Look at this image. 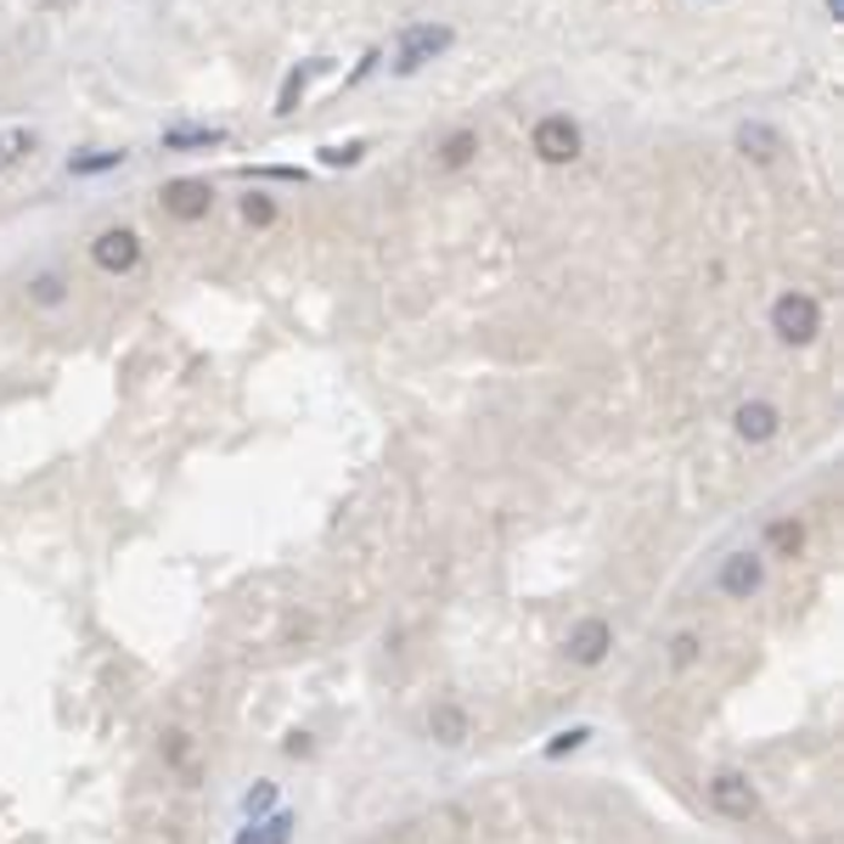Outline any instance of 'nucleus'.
<instances>
[{
	"label": "nucleus",
	"instance_id": "obj_16",
	"mask_svg": "<svg viewBox=\"0 0 844 844\" xmlns=\"http://www.w3.org/2000/svg\"><path fill=\"white\" fill-rule=\"evenodd\" d=\"M124 147H97V152H73L68 158V175H108V169H124Z\"/></svg>",
	"mask_w": 844,
	"mask_h": 844
},
{
	"label": "nucleus",
	"instance_id": "obj_1",
	"mask_svg": "<svg viewBox=\"0 0 844 844\" xmlns=\"http://www.w3.org/2000/svg\"><path fill=\"white\" fill-rule=\"evenodd\" d=\"M456 40L451 23H411L400 29V46H394V73H416V68H429L434 57H445Z\"/></svg>",
	"mask_w": 844,
	"mask_h": 844
},
{
	"label": "nucleus",
	"instance_id": "obj_8",
	"mask_svg": "<svg viewBox=\"0 0 844 844\" xmlns=\"http://www.w3.org/2000/svg\"><path fill=\"white\" fill-rule=\"evenodd\" d=\"M158 203H163V214L169 220H209V209H214V187L209 181H198V175H181V181H169L163 192H158Z\"/></svg>",
	"mask_w": 844,
	"mask_h": 844
},
{
	"label": "nucleus",
	"instance_id": "obj_19",
	"mask_svg": "<svg viewBox=\"0 0 844 844\" xmlns=\"http://www.w3.org/2000/svg\"><path fill=\"white\" fill-rule=\"evenodd\" d=\"M68 299V282L57 277V271H46V277H34L29 282V304H40V310H57Z\"/></svg>",
	"mask_w": 844,
	"mask_h": 844
},
{
	"label": "nucleus",
	"instance_id": "obj_3",
	"mask_svg": "<svg viewBox=\"0 0 844 844\" xmlns=\"http://www.w3.org/2000/svg\"><path fill=\"white\" fill-rule=\"evenodd\" d=\"M530 147H535L541 163H574L580 158V124L569 113H546V119H535Z\"/></svg>",
	"mask_w": 844,
	"mask_h": 844
},
{
	"label": "nucleus",
	"instance_id": "obj_11",
	"mask_svg": "<svg viewBox=\"0 0 844 844\" xmlns=\"http://www.w3.org/2000/svg\"><path fill=\"white\" fill-rule=\"evenodd\" d=\"M737 152H743V158H754V163H772V158L783 152V135H777L772 124L748 119V124H737Z\"/></svg>",
	"mask_w": 844,
	"mask_h": 844
},
{
	"label": "nucleus",
	"instance_id": "obj_6",
	"mask_svg": "<svg viewBox=\"0 0 844 844\" xmlns=\"http://www.w3.org/2000/svg\"><path fill=\"white\" fill-rule=\"evenodd\" d=\"M609 647H614V625H609L603 614H585V620L563 636V659H569V664H580V670L603 664V659H609Z\"/></svg>",
	"mask_w": 844,
	"mask_h": 844
},
{
	"label": "nucleus",
	"instance_id": "obj_15",
	"mask_svg": "<svg viewBox=\"0 0 844 844\" xmlns=\"http://www.w3.org/2000/svg\"><path fill=\"white\" fill-rule=\"evenodd\" d=\"M326 62H299L288 79H282V91H277V119H288V113H299V102H304V84L321 73Z\"/></svg>",
	"mask_w": 844,
	"mask_h": 844
},
{
	"label": "nucleus",
	"instance_id": "obj_14",
	"mask_svg": "<svg viewBox=\"0 0 844 844\" xmlns=\"http://www.w3.org/2000/svg\"><path fill=\"white\" fill-rule=\"evenodd\" d=\"M34 147H40V135H34L29 124H7V130H0V175H7V169H18Z\"/></svg>",
	"mask_w": 844,
	"mask_h": 844
},
{
	"label": "nucleus",
	"instance_id": "obj_24",
	"mask_svg": "<svg viewBox=\"0 0 844 844\" xmlns=\"http://www.w3.org/2000/svg\"><path fill=\"white\" fill-rule=\"evenodd\" d=\"M585 737H591V726H569V732H557V737L546 743V754H552V760H557V754H574Z\"/></svg>",
	"mask_w": 844,
	"mask_h": 844
},
{
	"label": "nucleus",
	"instance_id": "obj_20",
	"mask_svg": "<svg viewBox=\"0 0 844 844\" xmlns=\"http://www.w3.org/2000/svg\"><path fill=\"white\" fill-rule=\"evenodd\" d=\"M699 653H704V636H699V631H675V636H670V664H675V670H693Z\"/></svg>",
	"mask_w": 844,
	"mask_h": 844
},
{
	"label": "nucleus",
	"instance_id": "obj_10",
	"mask_svg": "<svg viewBox=\"0 0 844 844\" xmlns=\"http://www.w3.org/2000/svg\"><path fill=\"white\" fill-rule=\"evenodd\" d=\"M158 141H163V152H209V147H225L231 130L225 124H169Z\"/></svg>",
	"mask_w": 844,
	"mask_h": 844
},
{
	"label": "nucleus",
	"instance_id": "obj_21",
	"mask_svg": "<svg viewBox=\"0 0 844 844\" xmlns=\"http://www.w3.org/2000/svg\"><path fill=\"white\" fill-rule=\"evenodd\" d=\"M163 760H169V766H181V772H192V737L181 726L163 732Z\"/></svg>",
	"mask_w": 844,
	"mask_h": 844
},
{
	"label": "nucleus",
	"instance_id": "obj_2",
	"mask_svg": "<svg viewBox=\"0 0 844 844\" xmlns=\"http://www.w3.org/2000/svg\"><path fill=\"white\" fill-rule=\"evenodd\" d=\"M772 332L783 338V344H811V338L822 332V304L811 293H783L772 304Z\"/></svg>",
	"mask_w": 844,
	"mask_h": 844
},
{
	"label": "nucleus",
	"instance_id": "obj_26",
	"mask_svg": "<svg viewBox=\"0 0 844 844\" xmlns=\"http://www.w3.org/2000/svg\"><path fill=\"white\" fill-rule=\"evenodd\" d=\"M282 748H288L293 760H304V754H310V732H288V743H282Z\"/></svg>",
	"mask_w": 844,
	"mask_h": 844
},
{
	"label": "nucleus",
	"instance_id": "obj_17",
	"mask_svg": "<svg viewBox=\"0 0 844 844\" xmlns=\"http://www.w3.org/2000/svg\"><path fill=\"white\" fill-rule=\"evenodd\" d=\"M293 827H299V816H293V811H277L271 822L242 827V838H237V844H288V838H293Z\"/></svg>",
	"mask_w": 844,
	"mask_h": 844
},
{
	"label": "nucleus",
	"instance_id": "obj_28",
	"mask_svg": "<svg viewBox=\"0 0 844 844\" xmlns=\"http://www.w3.org/2000/svg\"><path fill=\"white\" fill-rule=\"evenodd\" d=\"M827 18H844V0H827Z\"/></svg>",
	"mask_w": 844,
	"mask_h": 844
},
{
	"label": "nucleus",
	"instance_id": "obj_25",
	"mask_svg": "<svg viewBox=\"0 0 844 844\" xmlns=\"http://www.w3.org/2000/svg\"><path fill=\"white\" fill-rule=\"evenodd\" d=\"M361 152H366V141H350V147H321V163H326V169H338V163H361Z\"/></svg>",
	"mask_w": 844,
	"mask_h": 844
},
{
	"label": "nucleus",
	"instance_id": "obj_22",
	"mask_svg": "<svg viewBox=\"0 0 844 844\" xmlns=\"http://www.w3.org/2000/svg\"><path fill=\"white\" fill-rule=\"evenodd\" d=\"M242 220H248V225H271V220H277V203H271L265 192H248V198H242Z\"/></svg>",
	"mask_w": 844,
	"mask_h": 844
},
{
	"label": "nucleus",
	"instance_id": "obj_9",
	"mask_svg": "<svg viewBox=\"0 0 844 844\" xmlns=\"http://www.w3.org/2000/svg\"><path fill=\"white\" fill-rule=\"evenodd\" d=\"M732 429H737L743 445H772L777 429H783V411H777L772 400H743V405L732 411Z\"/></svg>",
	"mask_w": 844,
	"mask_h": 844
},
{
	"label": "nucleus",
	"instance_id": "obj_7",
	"mask_svg": "<svg viewBox=\"0 0 844 844\" xmlns=\"http://www.w3.org/2000/svg\"><path fill=\"white\" fill-rule=\"evenodd\" d=\"M710 805H715V816H726V822H754V816H760V794H754V783H748L743 772L710 777Z\"/></svg>",
	"mask_w": 844,
	"mask_h": 844
},
{
	"label": "nucleus",
	"instance_id": "obj_4",
	"mask_svg": "<svg viewBox=\"0 0 844 844\" xmlns=\"http://www.w3.org/2000/svg\"><path fill=\"white\" fill-rule=\"evenodd\" d=\"M715 585H721V597H732V603L760 597V591H766V552H732L721 563Z\"/></svg>",
	"mask_w": 844,
	"mask_h": 844
},
{
	"label": "nucleus",
	"instance_id": "obj_18",
	"mask_svg": "<svg viewBox=\"0 0 844 844\" xmlns=\"http://www.w3.org/2000/svg\"><path fill=\"white\" fill-rule=\"evenodd\" d=\"M473 152H479V135H473V130H456V135L440 141V169H468Z\"/></svg>",
	"mask_w": 844,
	"mask_h": 844
},
{
	"label": "nucleus",
	"instance_id": "obj_27",
	"mask_svg": "<svg viewBox=\"0 0 844 844\" xmlns=\"http://www.w3.org/2000/svg\"><path fill=\"white\" fill-rule=\"evenodd\" d=\"M40 7H46V12H68V7H73V0H40Z\"/></svg>",
	"mask_w": 844,
	"mask_h": 844
},
{
	"label": "nucleus",
	"instance_id": "obj_5",
	"mask_svg": "<svg viewBox=\"0 0 844 844\" xmlns=\"http://www.w3.org/2000/svg\"><path fill=\"white\" fill-rule=\"evenodd\" d=\"M91 265L108 271V277H130V271L141 265V237H135L130 225L97 231V242H91Z\"/></svg>",
	"mask_w": 844,
	"mask_h": 844
},
{
	"label": "nucleus",
	"instance_id": "obj_13",
	"mask_svg": "<svg viewBox=\"0 0 844 844\" xmlns=\"http://www.w3.org/2000/svg\"><path fill=\"white\" fill-rule=\"evenodd\" d=\"M805 552V524L800 519H772L766 524V557H800Z\"/></svg>",
	"mask_w": 844,
	"mask_h": 844
},
{
	"label": "nucleus",
	"instance_id": "obj_12",
	"mask_svg": "<svg viewBox=\"0 0 844 844\" xmlns=\"http://www.w3.org/2000/svg\"><path fill=\"white\" fill-rule=\"evenodd\" d=\"M468 732H473V726H468V710H462V704H434V710H429V737H440L445 748H462Z\"/></svg>",
	"mask_w": 844,
	"mask_h": 844
},
{
	"label": "nucleus",
	"instance_id": "obj_23",
	"mask_svg": "<svg viewBox=\"0 0 844 844\" xmlns=\"http://www.w3.org/2000/svg\"><path fill=\"white\" fill-rule=\"evenodd\" d=\"M277 805V783H253L248 794H242V811L248 816H260V811H271Z\"/></svg>",
	"mask_w": 844,
	"mask_h": 844
}]
</instances>
